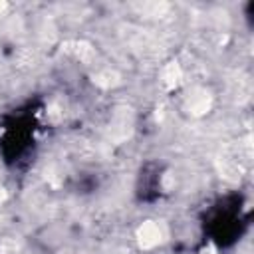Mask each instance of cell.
I'll return each mask as SVG.
<instances>
[{
	"label": "cell",
	"mask_w": 254,
	"mask_h": 254,
	"mask_svg": "<svg viewBox=\"0 0 254 254\" xmlns=\"http://www.w3.org/2000/svg\"><path fill=\"white\" fill-rule=\"evenodd\" d=\"M141 236H143V244L149 246V244H155V242H157L159 230H157L155 224H145V226L141 228Z\"/></svg>",
	"instance_id": "obj_1"
}]
</instances>
